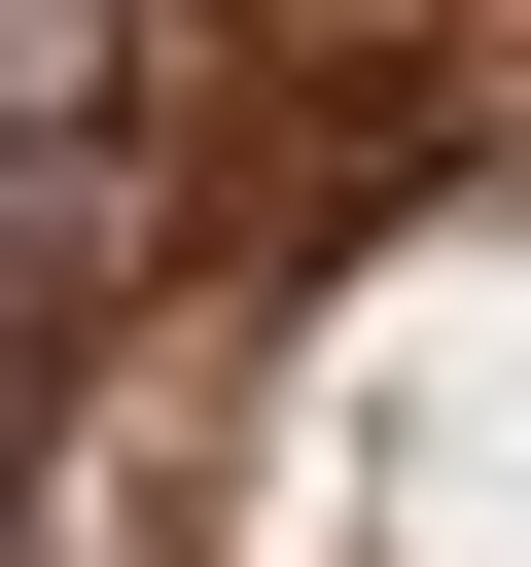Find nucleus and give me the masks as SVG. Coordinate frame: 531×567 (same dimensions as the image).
Listing matches in <instances>:
<instances>
[]
</instances>
